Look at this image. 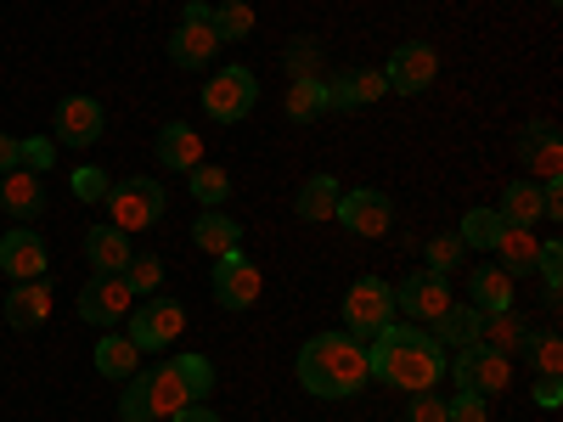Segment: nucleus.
<instances>
[{
  "instance_id": "obj_26",
  "label": "nucleus",
  "mask_w": 563,
  "mask_h": 422,
  "mask_svg": "<svg viewBox=\"0 0 563 422\" xmlns=\"http://www.w3.org/2000/svg\"><path fill=\"white\" fill-rule=\"evenodd\" d=\"M158 164H164V169H198V164H203V141H198V130L169 119V124L158 130Z\"/></svg>"
},
{
  "instance_id": "obj_37",
  "label": "nucleus",
  "mask_w": 563,
  "mask_h": 422,
  "mask_svg": "<svg viewBox=\"0 0 563 422\" xmlns=\"http://www.w3.org/2000/svg\"><path fill=\"white\" fill-rule=\"evenodd\" d=\"M536 270L547 281V310H558V293H563V243H541L536 248Z\"/></svg>"
},
{
  "instance_id": "obj_17",
  "label": "nucleus",
  "mask_w": 563,
  "mask_h": 422,
  "mask_svg": "<svg viewBox=\"0 0 563 422\" xmlns=\"http://www.w3.org/2000/svg\"><path fill=\"white\" fill-rule=\"evenodd\" d=\"M0 270H7L12 281L45 276V243H40L34 225H12L7 237H0Z\"/></svg>"
},
{
  "instance_id": "obj_43",
  "label": "nucleus",
  "mask_w": 563,
  "mask_h": 422,
  "mask_svg": "<svg viewBox=\"0 0 563 422\" xmlns=\"http://www.w3.org/2000/svg\"><path fill=\"white\" fill-rule=\"evenodd\" d=\"M445 417H451V422H490V400H479V395H451V400H445Z\"/></svg>"
},
{
  "instance_id": "obj_30",
  "label": "nucleus",
  "mask_w": 563,
  "mask_h": 422,
  "mask_svg": "<svg viewBox=\"0 0 563 422\" xmlns=\"http://www.w3.org/2000/svg\"><path fill=\"white\" fill-rule=\"evenodd\" d=\"M209 29H214L220 45L225 40H249L254 34V7L249 0H220V7H209Z\"/></svg>"
},
{
  "instance_id": "obj_23",
  "label": "nucleus",
  "mask_w": 563,
  "mask_h": 422,
  "mask_svg": "<svg viewBox=\"0 0 563 422\" xmlns=\"http://www.w3.org/2000/svg\"><path fill=\"white\" fill-rule=\"evenodd\" d=\"M192 243H198L209 259H220V254H231V248H243V225L231 220V214H220V209H203V214L192 220Z\"/></svg>"
},
{
  "instance_id": "obj_34",
  "label": "nucleus",
  "mask_w": 563,
  "mask_h": 422,
  "mask_svg": "<svg viewBox=\"0 0 563 422\" xmlns=\"http://www.w3.org/2000/svg\"><path fill=\"white\" fill-rule=\"evenodd\" d=\"M186 180H192V198H198L203 209H220V203L231 198V175H225L220 164H198V169H186Z\"/></svg>"
},
{
  "instance_id": "obj_45",
  "label": "nucleus",
  "mask_w": 563,
  "mask_h": 422,
  "mask_svg": "<svg viewBox=\"0 0 563 422\" xmlns=\"http://www.w3.org/2000/svg\"><path fill=\"white\" fill-rule=\"evenodd\" d=\"M541 220H563V175L541 180Z\"/></svg>"
},
{
  "instance_id": "obj_36",
  "label": "nucleus",
  "mask_w": 563,
  "mask_h": 422,
  "mask_svg": "<svg viewBox=\"0 0 563 422\" xmlns=\"http://www.w3.org/2000/svg\"><path fill=\"white\" fill-rule=\"evenodd\" d=\"M169 366H175V378L186 384V395H192V400L214 395V366H209L203 355H192V349H186V355H175Z\"/></svg>"
},
{
  "instance_id": "obj_40",
  "label": "nucleus",
  "mask_w": 563,
  "mask_h": 422,
  "mask_svg": "<svg viewBox=\"0 0 563 422\" xmlns=\"http://www.w3.org/2000/svg\"><path fill=\"white\" fill-rule=\"evenodd\" d=\"M57 164V141L52 135H29V141H18V169H52Z\"/></svg>"
},
{
  "instance_id": "obj_49",
  "label": "nucleus",
  "mask_w": 563,
  "mask_h": 422,
  "mask_svg": "<svg viewBox=\"0 0 563 422\" xmlns=\"http://www.w3.org/2000/svg\"><path fill=\"white\" fill-rule=\"evenodd\" d=\"M180 23H209V7H203V0H186V12H180Z\"/></svg>"
},
{
  "instance_id": "obj_42",
  "label": "nucleus",
  "mask_w": 563,
  "mask_h": 422,
  "mask_svg": "<svg viewBox=\"0 0 563 422\" xmlns=\"http://www.w3.org/2000/svg\"><path fill=\"white\" fill-rule=\"evenodd\" d=\"M406 422H451V417H445V400L434 389H422V395L406 400Z\"/></svg>"
},
{
  "instance_id": "obj_33",
  "label": "nucleus",
  "mask_w": 563,
  "mask_h": 422,
  "mask_svg": "<svg viewBox=\"0 0 563 422\" xmlns=\"http://www.w3.org/2000/svg\"><path fill=\"white\" fill-rule=\"evenodd\" d=\"M327 113V79H294L288 85V119L294 124H310Z\"/></svg>"
},
{
  "instance_id": "obj_20",
  "label": "nucleus",
  "mask_w": 563,
  "mask_h": 422,
  "mask_svg": "<svg viewBox=\"0 0 563 422\" xmlns=\"http://www.w3.org/2000/svg\"><path fill=\"white\" fill-rule=\"evenodd\" d=\"M214 52H220V40H214V29H209V23H180V29L169 34V63H175V68H186V74L209 68V63H214Z\"/></svg>"
},
{
  "instance_id": "obj_16",
  "label": "nucleus",
  "mask_w": 563,
  "mask_h": 422,
  "mask_svg": "<svg viewBox=\"0 0 563 422\" xmlns=\"http://www.w3.org/2000/svg\"><path fill=\"white\" fill-rule=\"evenodd\" d=\"M519 158H525L530 180L563 175V135H558V124H547V119L525 124V130H519Z\"/></svg>"
},
{
  "instance_id": "obj_6",
  "label": "nucleus",
  "mask_w": 563,
  "mask_h": 422,
  "mask_svg": "<svg viewBox=\"0 0 563 422\" xmlns=\"http://www.w3.org/2000/svg\"><path fill=\"white\" fill-rule=\"evenodd\" d=\"M395 321V288L384 276H361L350 281V293H344V333L350 338H372V333H384V326Z\"/></svg>"
},
{
  "instance_id": "obj_14",
  "label": "nucleus",
  "mask_w": 563,
  "mask_h": 422,
  "mask_svg": "<svg viewBox=\"0 0 563 422\" xmlns=\"http://www.w3.org/2000/svg\"><path fill=\"white\" fill-rule=\"evenodd\" d=\"M445 304H451V288H445V276L440 270H411V276H400V288H395V310H406L411 321H440L445 315Z\"/></svg>"
},
{
  "instance_id": "obj_4",
  "label": "nucleus",
  "mask_w": 563,
  "mask_h": 422,
  "mask_svg": "<svg viewBox=\"0 0 563 422\" xmlns=\"http://www.w3.org/2000/svg\"><path fill=\"white\" fill-rule=\"evenodd\" d=\"M108 225H119L124 237H135V231H147V225H158L164 220V186L153 180V175H130V180H113L108 186Z\"/></svg>"
},
{
  "instance_id": "obj_47",
  "label": "nucleus",
  "mask_w": 563,
  "mask_h": 422,
  "mask_svg": "<svg viewBox=\"0 0 563 422\" xmlns=\"http://www.w3.org/2000/svg\"><path fill=\"white\" fill-rule=\"evenodd\" d=\"M169 422H220V417H214V411H209L203 400H192V406H180V411H175Z\"/></svg>"
},
{
  "instance_id": "obj_41",
  "label": "nucleus",
  "mask_w": 563,
  "mask_h": 422,
  "mask_svg": "<svg viewBox=\"0 0 563 422\" xmlns=\"http://www.w3.org/2000/svg\"><path fill=\"white\" fill-rule=\"evenodd\" d=\"M462 254H467V248H462L456 231H451V237H434V243H429V265H422V270H440V276H451V270L462 265Z\"/></svg>"
},
{
  "instance_id": "obj_13",
  "label": "nucleus",
  "mask_w": 563,
  "mask_h": 422,
  "mask_svg": "<svg viewBox=\"0 0 563 422\" xmlns=\"http://www.w3.org/2000/svg\"><path fill=\"white\" fill-rule=\"evenodd\" d=\"M130 310H135V293L124 288V276H102L97 270L79 288V321H90V326H119Z\"/></svg>"
},
{
  "instance_id": "obj_29",
  "label": "nucleus",
  "mask_w": 563,
  "mask_h": 422,
  "mask_svg": "<svg viewBox=\"0 0 563 422\" xmlns=\"http://www.w3.org/2000/svg\"><path fill=\"white\" fill-rule=\"evenodd\" d=\"M507 225H536L541 220V180H512L501 192V209H496Z\"/></svg>"
},
{
  "instance_id": "obj_9",
  "label": "nucleus",
  "mask_w": 563,
  "mask_h": 422,
  "mask_svg": "<svg viewBox=\"0 0 563 422\" xmlns=\"http://www.w3.org/2000/svg\"><path fill=\"white\" fill-rule=\"evenodd\" d=\"M440 79V52L429 40H400L389 63H384V85L395 90V97H422Z\"/></svg>"
},
{
  "instance_id": "obj_25",
  "label": "nucleus",
  "mask_w": 563,
  "mask_h": 422,
  "mask_svg": "<svg viewBox=\"0 0 563 422\" xmlns=\"http://www.w3.org/2000/svg\"><path fill=\"white\" fill-rule=\"evenodd\" d=\"M479 344H490L496 355H525V344H530V321L519 315V310H496V315H485V326H479Z\"/></svg>"
},
{
  "instance_id": "obj_8",
  "label": "nucleus",
  "mask_w": 563,
  "mask_h": 422,
  "mask_svg": "<svg viewBox=\"0 0 563 422\" xmlns=\"http://www.w3.org/2000/svg\"><path fill=\"white\" fill-rule=\"evenodd\" d=\"M186 333V310L175 304V299H141L130 315H124V338L135 344V349H169L175 338Z\"/></svg>"
},
{
  "instance_id": "obj_19",
  "label": "nucleus",
  "mask_w": 563,
  "mask_h": 422,
  "mask_svg": "<svg viewBox=\"0 0 563 422\" xmlns=\"http://www.w3.org/2000/svg\"><path fill=\"white\" fill-rule=\"evenodd\" d=\"M45 315H52V281H45V276L18 281V288L7 293V326H12V333H34Z\"/></svg>"
},
{
  "instance_id": "obj_35",
  "label": "nucleus",
  "mask_w": 563,
  "mask_h": 422,
  "mask_svg": "<svg viewBox=\"0 0 563 422\" xmlns=\"http://www.w3.org/2000/svg\"><path fill=\"white\" fill-rule=\"evenodd\" d=\"M119 276H124V288H130L135 299H153L158 281H164V265H158V254H130V265H124Z\"/></svg>"
},
{
  "instance_id": "obj_11",
  "label": "nucleus",
  "mask_w": 563,
  "mask_h": 422,
  "mask_svg": "<svg viewBox=\"0 0 563 422\" xmlns=\"http://www.w3.org/2000/svg\"><path fill=\"white\" fill-rule=\"evenodd\" d=\"M108 130V113L97 97H63L57 102V119H52V141L57 147H97Z\"/></svg>"
},
{
  "instance_id": "obj_22",
  "label": "nucleus",
  "mask_w": 563,
  "mask_h": 422,
  "mask_svg": "<svg viewBox=\"0 0 563 422\" xmlns=\"http://www.w3.org/2000/svg\"><path fill=\"white\" fill-rule=\"evenodd\" d=\"M536 231L530 225H501V237H496V248H490V259L512 276V281H519V276H530L536 270Z\"/></svg>"
},
{
  "instance_id": "obj_28",
  "label": "nucleus",
  "mask_w": 563,
  "mask_h": 422,
  "mask_svg": "<svg viewBox=\"0 0 563 422\" xmlns=\"http://www.w3.org/2000/svg\"><path fill=\"white\" fill-rule=\"evenodd\" d=\"M294 209H299V220H333V209H339V180H333V175H310V180L299 186Z\"/></svg>"
},
{
  "instance_id": "obj_18",
  "label": "nucleus",
  "mask_w": 563,
  "mask_h": 422,
  "mask_svg": "<svg viewBox=\"0 0 563 422\" xmlns=\"http://www.w3.org/2000/svg\"><path fill=\"white\" fill-rule=\"evenodd\" d=\"M0 209H7L18 225H34L45 214V180L34 169H12L0 175Z\"/></svg>"
},
{
  "instance_id": "obj_46",
  "label": "nucleus",
  "mask_w": 563,
  "mask_h": 422,
  "mask_svg": "<svg viewBox=\"0 0 563 422\" xmlns=\"http://www.w3.org/2000/svg\"><path fill=\"white\" fill-rule=\"evenodd\" d=\"M536 406H541V411H558V406H563V384H558V378H541V384H536Z\"/></svg>"
},
{
  "instance_id": "obj_38",
  "label": "nucleus",
  "mask_w": 563,
  "mask_h": 422,
  "mask_svg": "<svg viewBox=\"0 0 563 422\" xmlns=\"http://www.w3.org/2000/svg\"><path fill=\"white\" fill-rule=\"evenodd\" d=\"M525 355L536 360L541 378H558V371H563V338H558V333H530Z\"/></svg>"
},
{
  "instance_id": "obj_7",
  "label": "nucleus",
  "mask_w": 563,
  "mask_h": 422,
  "mask_svg": "<svg viewBox=\"0 0 563 422\" xmlns=\"http://www.w3.org/2000/svg\"><path fill=\"white\" fill-rule=\"evenodd\" d=\"M254 108H260V79H254V68H220V74L203 85V113H209L214 124H243Z\"/></svg>"
},
{
  "instance_id": "obj_15",
  "label": "nucleus",
  "mask_w": 563,
  "mask_h": 422,
  "mask_svg": "<svg viewBox=\"0 0 563 422\" xmlns=\"http://www.w3.org/2000/svg\"><path fill=\"white\" fill-rule=\"evenodd\" d=\"M389 85H384V68H350L339 79H327V113H350V108H372L384 102Z\"/></svg>"
},
{
  "instance_id": "obj_27",
  "label": "nucleus",
  "mask_w": 563,
  "mask_h": 422,
  "mask_svg": "<svg viewBox=\"0 0 563 422\" xmlns=\"http://www.w3.org/2000/svg\"><path fill=\"white\" fill-rule=\"evenodd\" d=\"M479 326H485V310L451 299L445 315L434 321V338H440V349H467V344H479Z\"/></svg>"
},
{
  "instance_id": "obj_10",
  "label": "nucleus",
  "mask_w": 563,
  "mask_h": 422,
  "mask_svg": "<svg viewBox=\"0 0 563 422\" xmlns=\"http://www.w3.org/2000/svg\"><path fill=\"white\" fill-rule=\"evenodd\" d=\"M333 220L350 231V237H389V225H395V203L378 192V186H350V192H339Z\"/></svg>"
},
{
  "instance_id": "obj_5",
  "label": "nucleus",
  "mask_w": 563,
  "mask_h": 422,
  "mask_svg": "<svg viewBox=\"0 0 563 422\" xmlns=\"http://www.w3.org/2000/svg\"><path fill=\"white\" fill-rule=\"evenodd\" d=\"M445 371L456 378V395H479V400H490V395H501L512 384V360L496 355L490 344L456 349V360H445Z\"/></svg>"
},
{
  "instance_id": "obj_32",
  "label": "nucleus",
  "mask_w": 563,
  "mask_h": 422,
  "mask_svg": "<svg viewBox=\"0 0 563 422\" xmlns=\"http://www.w3.org/2000/svg\"><path fill=\"white\" fill-rule=\"evenodd\" d=\"M501 225H507V220H501L496 209H467L456 237H462V248H479V254H490V248H496V237H501Z\"/></svg>"
},
{
  "instance_id": "obj_24",
  "label": "nucleus",
  "mask_w": 563,
  "mask_h": 422,
  "mask_svg": "<svg viewBox=\"0 0 563 422\" xmlns=\"http://www.w3.org/2000/svg\"><path fill=\"white\" fill-rule=\"evenodd\" d=\"M85 259L97 265L102 276H119L130 265V237H124L119 225H90L85 231Z\"/></svg>"
},
{
  "instance_id": "obj_39",
  "label": "nucleus",
  "mask_w": 563,
  "mask_h": 422,
  "mask_svg": "<svg viewBox=\"0 0 563 422\" xmlns=\"http://www.w3.org/2000/svg\"><path fill=\"white\" fill-rule=\"evenodd\" d=\"M68 186H74V198H79V203H102V198H108V186H113V175L97 169V164H79V169L68 175Z\"/></svg>"
},
{
  "instance_id": "obj_2",
  "label": "nucleus",
  "mask_w": 563,
  "mask_h": 422,
  "mask_svg": "<svg viewBox=\"0 0 563 422\" xmlns=\"http://www.w3.org/2000/svg\"><path fill=\"white\" fill-rule=\"evenodd\" d=\"M294 371H299L305 395H316V400H350V395H361V389L372 384L366 344L350 338V333H316V338L299 349Z\"/></svg>"
},
{
  "instance_id": "obj_1",
  "label": "nucleus",
  "mask_w": 563,
  "mask_h": 422,
  "mask_svg": "<svg viewBox=\"0 0 563 422\" xmlns=\"http://www.w3.org/2000/svg\"><path fill=\"white\" fill-rule=\"evenodd\" d=\"M366 371L389 389H406V395H422V389H440L445 378V349L434 333L422 326H400L389 321L384 333H372L366 344Z\"/></svg>"
},
{
  "instance_id": "obj_12",
  "label": "nucleus",
  "mask_w": 563,
  "mask_h": 422,
  "mask_svg": "<svg viewBox=\"0 0 563 422\" xmlns=\"http://www.w3.org/2000/svg\"><path fill=\"white\" fill-rule=\"evenodd\" d=\"M260 265L243 254V248H231V254H220L214 259V299L225 304V310H254L260 304Z\"/></svg>"
},
{
  "instance_id": "obj_48",
  "label": "nucleus",
  "mask_w": 563,
  "mask_h": 422,
  "mask_svg": "<svg viewBox=\"0 0 563 422\" xmlns=\"http://www.w3.org/2000/svg\"><path fill=\"white\" fill-rule=\"evenodd\" d=\"M18 169V135H0V175Z\"/></svg>"
},
{
  "instance_id": "obj_50",
  "label": "nucleus",
  "mask_w": 563,
  "mask_h": 422,
  "mask_svg": "<svg viewBox=\"0 0 563 422\" xmlns=\"http://www.w3.org/2000/svg\"><path fill=\"white\" fill-rule=\"evenodd\" d=\"M547 7H558V0H547Z\"/></svg>"
},
{
  "instance_id": "obj_31",
  "label": "nucleus",
  "mask_w": 563,
  "mask_h": 422,
  "mask_svg": "<svg viewBox=\"0 0 563 422\" xmlns=\"http://www.w3.org/2000/svg\"><path fill=\"white\" fill-rule=\"evenodd\" d=\"M135 344L130 338H119V333H108L102 344H97V371L102 378H113V384H124V378H135Z\"/></svg>"
},
{
  "instance_id": "obj_3",
  "label": "nucleus",
  "mask_w": 563,
  "mask_h": 422,
  "mask_svg": "<svg viewBox=\"0 0 563 422\" xmlns=\"http://www.w3.org/2000/svg\"><path fill=\"white\" fill-rule=\"evenodd\" d=\"M180 406H192V395H186V384L175 378L169 360L124 378V395H119V417L124 422H158V417H175Z\"/></svg>"
},
{
  "instance_id": "obj_21",
  "label": "nucleus",
  "mask_w": 563,
  "mask_h": 422,
  "mask_svg": "<svg viewBox=\"0 0 563 422\" xmlns=\"http://www.w3.org/2000/svg\"><path fill=\"white\" fill-rule=\"evenodd\" d=\"M467 299H474V310H485V315L512 310V276H507L496 259L474 265V270H467Z\"/></svg>"
},
{
  "instance_id": "obj_44",
  "label": "nucleus",
  "mask_w": 563,
  "mask_h": 422,
  "mask_svg": "<svg viewBox=\"0 0 563 422\" xmlns=\"http://www.w3.org/2000/svg\"><path fill=\"white\" fill-rule=\"evenodd\" d=\"M316 63H321V52H316L310 40H294V45H288V68H294V79H321Z\"/></svg>"
}]
</instances>
